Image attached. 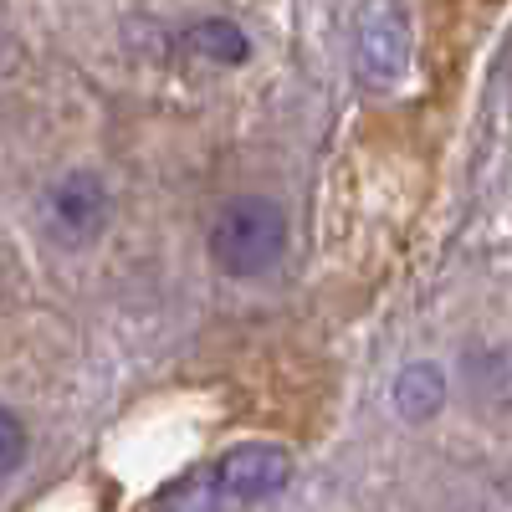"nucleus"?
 <instances>
[{"label": "nucleus", "mask_w": 512, "mask_h": 512, "mask_svg": "<svg viewBox=\"0 0 512 512\" xmlns=\"http://www.w3.org/2000/svg\"><path fill=\"white\" fill-rule=\"evenodd\" d=\"M446 400V384L436 369H425V364H410L400 379H395V410L405 420H425V415H436Z\"/></svg>", "instance_id": "5"}, {"label": "nucleus", "mask_w": 512, "mask_h": 512, "mask_svg": "<svg viewBox=\"0 0 512 512\" xmlns=\"http://www.w3.org/2000/svg\"><path fill=\"white\" fill-rule=\"evenodd\" d=\"M354 62L364 88H395L410 67V16L405 0H374L359 16V41H354Z\"/></svg>", "instance_id": "3"}, {"label": "nucleus", "mask_w": 512, "mask_h": 512, "mask_svg": "<svg viewBox=\"0 0 512 512\" xmlns=\"http://www.w3.org/2000/svg\"><path fill=\"white\" fill-rule=\"evenodd\" d=\"M0 446H6V451H0V472H16V466H21V451H26V425H21V415L16 410H6V415H0Z\"/></svg>", "instance_id": "7"}, {"label": "nucleus", "mask_w": 512, "mask_h": 512, "mask_svg": "<svg viewBox=\"0 0 512 512\" xmlns=\"http://www.w3.org/2000/svg\"><path fill=\"white\" fill-rule=\"evenodd\" d=\"M103 210H108V190L93 175H72L52 190L47 200V216L62 236H93L103 226Z\"/></svg>", "instance_id": "4"}, {"label": "nucleus", "mask_w": 512, "mask_h": 512, "mask_svg": "<svg viewBox=\"0 0 512 512\" xmlns=\"http://www.w3.org/2000/svg\"><path fill=\"white\" fill-rule=\"evenodd\" d=\"M185 41H190V52H200V57H210V62H221V67H231V62H246V57H251L246 31H241V26H231V21H200V26H190V31H185Z\"/></svg>", "instance_id": "6"}, {"label": "nucleus", "mask_w": 512, "mask_h": 512, "mask_svg": "<svg viewBox=\"0 0 512 512\" xmlns=\"http://www.w3.org/2000/svg\"><path fill=\"white\" fill-rule=\"evenodd\" d=\"M287 251V216L267 195L231 200L210 226V256L226 277H256Z\"/></svg>", "instance_id": "1"}, {"label": "nucleus", "mask_w": 512, "mask_h": 512, "mask_svg": "<svg viewBox=\"0 0 512 512\" xmlns=\"http://www.w3.org/2000/svg\"><path fill=\"white\" fill-rule=\"evenodd\" d=\"M287 477H292V456L282 446L251 441V446L226 451L216 466H210L205 482H200V502H210V507H251V502L277 497L287 487Z\"/></svg>", "instance_id": "2"}]
</instances>
